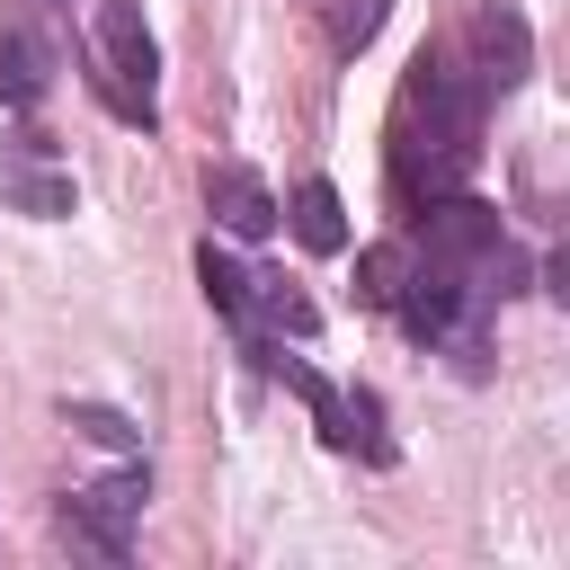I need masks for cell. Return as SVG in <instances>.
Masks as SVG:
<instances>
[{
	"label": "cell",
	"mask_w": 570,
	"mask_h": 570,
	"mask_svg": "<svg viewBox=\"0 0 570 570\" xmlns=\"http://www.w3.org/2000/svg\"><path fill=\"white\" fill-rule=\"evenodd\" d=\"M285 223H294V240H303V249H321V258H338V249H347V205H338V187H330V178H303Z\"/></svg>",
	"instance_id": "8"
},
{
	"label": "cell",
	"mask_w": 570,
	"mask_h": 570,
	"mask_svg": "<svg viewBox=\"0 0 570 570\" xmlns=\"http://www.w3.org/2000/svg\"><path fill=\"white\" fill-rule=\"evenodd\" d=\"M71 9H80V0H18V18H36V27H53V36H62V18H71Z\"/></svg>",
	"instance_id": "11"
},
{
	"label": "cell",
	"mask_w": 570,
	"mask_h": 570,
	"mask_svg": "<svg viewBox=\"0 0 570 570\" xmlns=\"http://www.w3.org/2000/svg\"><path fill=\"white\" fill-rule=\"evenodd\" d=\"M142 508H151V472H142V454H134V463H116V472L62 490V508H53V543L80 552V561H107V570H116V561H134V525H142Z\"/></svg>",
	"instance_id": "3"
},
{
	"label": "cell",
	"mask_w": 570,
	"mask_h": 570,
	"mask_svg": "<svg viewBox=\"0 0 570 570\" xmlns=\"http://www.w3.org/2000/svg\"><path fill=\"white\" fill-rule=\"evenodd\" d=\"M205 214H214V232H232V240H267V232L285 223L276 187H267L249 160H214V169H205Z\"/></svg>",
	"instance_id": "6"
},
{
	"label": "cell",
	"mask_w": 570,
	"mask_h": 570,
	"mask_svg": "<svg viewBox=\"0 0 570 570\" xmlns=\"http://www.w3.org/2000/svg\"><path fill=\"white\" fill-rule=\"evenodd\" d=\"M53 62H62V36L53 27H36V18L0 27V107H36L53 89Z\"/></svg>",
	"instance_id": "7"
},
{
	"label": "cell",
	"mask_w": 570,
	"mask_h": 570,
	"mask_svg": "<svg viewBox=\"0 0 570 570\" xmlns=\"http://www.w3.org/2000/svg\"><path fill=\"white\" fill-rule=\"evenodd\" d=\"M89 89L107 98L116 125H160V45L142 0H98L89 9Z\"/></svg>",
	"instance_id": "2"
},
{
	"label": "cell",
	"mask_w": 570,
	"mask_h": 570,
	"mask_svg": "<svg viewBox=\"0 0 570 570\" xmlns=\"http://www.w3.org/2000/svg\"><path fill=\"white\" fill-rule=\"evenodd\" d=\"M454 53H463V71H472L490 98H508V89H525V71H534V27H525L508 0H490V9L463 27Z\"/></svg>",
	"instance_id": "5"
},
{
	"label": "cell",
	"mask_w": 570,
	"mask_h": 570,
	"mask_svg": "<svg viewBox=\"0 0 570 570\" xmlns=\"http://www.w3.org/2000/svg\"><path fill=\"white\" fill-rule=\"evenodd\" d=\"M0 205L27 214V223H71L80 214V187H71L53 134H36V125L27 134H0Z\"/></svg>",
	"instance_id": "4"
},
{
	"label": "cell",
	"mask_w": 570,
	"mask_h": 570,
	"mask_svg": "<svg viewBox=\"0 0 570 570\" xmlns=\"http://www.w3.org/2000/svg\"><path fill=\"white\" fill-rule=\"evenodd\" d=\"M312 18H321V45L338 53V62H356L374 36H383V18H392V0H312Z\"/></svg>",
	"instance_id": "9"
},
{
	"label": "cell",
	"mask_w": 570,
	"mask_h": 570,
	"mask_svg": "<svg viewBox=\"0 0 570 570\" xmlns=\"http://www.w3.org/2000/svg\"><path fill=\"white\" fill-rule=\"evenodd\" d=\"M62 428H80V436H98V445H116V454H142V428H134L125 410H107V401H62Z\"/></svg>",
	"instance_id": "10"
},
{
	"label": "cell",
	"mask_w": 570,
	"mask_h": 570,
	"mask_svg": "<svg viewBox=\"0 0 570 570\" xmlns=\"http://www.w3.org/2000/svg\"><path fill=\"white\" fill-rule=\"evenodd\" d=\"M481 134H490V89L463 71L454 45H428L410 62V89H401V116H392V205H401V223L419 205L454 196L481 169Z\"/></svg>",
	"instance_id": "1"
}]
</instances>
